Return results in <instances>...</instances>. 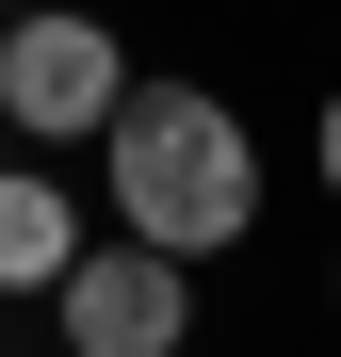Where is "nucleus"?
<instances>
[{"mask_svg":"<svg viewBox=\"0 0 341 357\" xmlns=\"http://www.w3.org/2000/svg\"><path fill=\"white\" fill-rule=\"evenodd\" d=\"M98 178H114V211H130V244L179 260V276L260 227V130L211 82H130V114L98 130Z\"/></svg>","mask_w":341,"mask_h":357,"instance_id":"obj_1","label":"nucleus"},{"mask_svg":"<svg viewBox=\"0 0 341 357\" xmlns=\"http://www.w3.org/2000/svg\"><path fill=\"white\" fill-rule=\"evenodd\" d=\"M0 114H17L33 146H98L114 114H130V49H114V17H82V0L17 17V33H0Z\"/></svg>","mask_w":341,"mask_h":357,"instance_id":"obj_2","label":"nucleus"},{"mask_svg":"<svg viewBox=\"0 0 341 357\" xmlns=\"http://www.w3.org/2000/svg\"><path fill=\"white\" fill-rule=\"evenodd\" d=\"M49 325H66V357H179L195 341V276L146 260V244H82L49 276Z\"/></svg>","mask_w":341,"mask_h":357,"instance_id":"obj_3","label":"nucleus"},{"mask_svg":"<svg viewBox=\"0 0 341 357\" xmlns=\"http://www.w3.org/2000/svg\"><path fill=\"white\" fill-rule=\"evenodd\" d=\"M66 260H82V195H66V178H17V162H0V292H49Z\"/></svg>","mask_w":341,"mask_h":357,"instance_id":"obj_4","label":"nucleus"},{"mask_svg":"<svg viewBox=\"0 0 341 357\" xmlns=\"http://www.w3.org/2000/svg\"><path fill=\"white\" fill-rule=\"evenodd\" d=\"M309 162H325V195H341V82H325V130H309Z\"/></svg>","mask_w":341,"mask_h":357,"instance_id":"obj_5","label":"nucleus"}]
</instances>
